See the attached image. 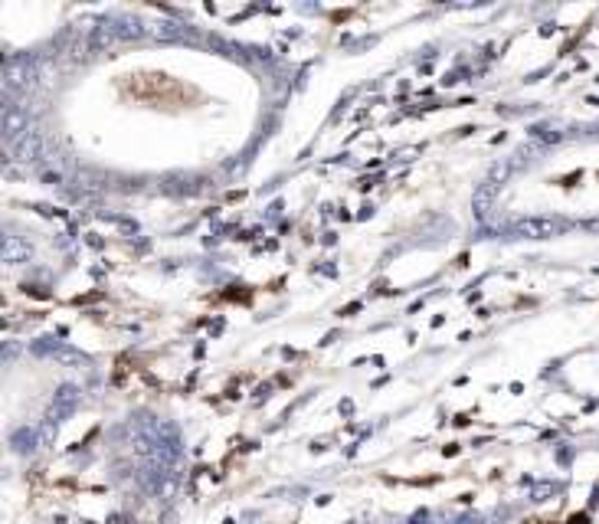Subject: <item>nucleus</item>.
I'll use <instances>...</instances> for the list:
<instances>
[{
  "label": "nucleus",
  "instance_id": "obj_4",
  "mask_svg": "<svg viewBox=\"0 0 599 524\" xmlns=\"http://www.w3.org/2000/svg\"><path fill=\"white\" fill-rule=\"evenodd\" d=\"M33 442H39L37 433H30V429H20V433L13 436V449H17V452H26V449H33Z\"/></svg>",
  "mask_w": 599,
  "mask_h": 524
},
{
  "label": "nucleus",
  "instance_id": "obj_2",
  "mask_svg": "<svg viewBox=\"0 0 599 524\" xmlns=\"http://www.w3.org/2000/svg\"><path fill=\"white\" fill-rule=\"evenodd\" d=\"M30 256V246H26L20 236H7L3 239V259L7 262H20Z\"/></svg>",
  "mask_w": 599,
  "mask_h": 524
},
{
  "label": "nucleus",
  "instance_id": "obj_1",
  "mask_svg": "<svg viewBox=\"0 0 599 524\" xmlns=\"http://www.w3.org/2000/svg\"><path fill=\"white\" fill-rule=\"evenodd\" d=\"M521 236H531V239H547V236H557L563 230L560 220H540V216H531V220H521L514 226Z\"/></svg>",
  "mask_w": 599,
  "mask_h": 524
},
{
  "label": "nucleus",
  "instance_id": "obj_6",
  "mask_svg": "<svg viewBox=\"0 0 599 524\" xmlns=\"http://www.w3.org/2000/svg\"><path fill=\"white\" fill-rule=\"evenodd\" d=\"M53 439H56V420H50V423L39 429V446H50Z\"/></svg>",
  "mask_w": 599,
  "mask_h": 524
},
{
  "label": "nucleus",
  "instance_id": "obj_3",
  "mask_svg": "<svg viewBox=\"0 0 599 524\" xmlns=\"http://www.w3.org/2000/svg\"><path fill=\"white\" fill-rule=\"evenodd\" d=\"M75 400H79V397H75V390L73 387H63V390H59V403H56L53 416H63V413H69L75 406Z\"/></svg>",
  "mask_w": 599,
  "mask_h": 524
},
{
  "label": "nucleus",
  "instance_id": "obj_5",
  "mask_svg": "<svg viewBox=\"0 0 599 524\" xmlns=\"http://www.w3.org/2000/svg\"><path fill=\"white\" fill-rule=\"evenodd\" d=\"M491 194H495V184H485V187L478 190V197H475V207H478V213H485L488 200H491Z\"/></svg>",
  "mask_w": 599,
  "mask_h": 524
}]
</instances>
